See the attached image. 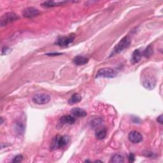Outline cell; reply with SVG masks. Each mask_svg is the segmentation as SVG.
<instances>
[{
  "label": "cell",
  "mask_w": 163,
  "mask_h": 163,
  "mask_svg": "<svg viewBox=\"0 0 163 163\" xmlns=\"http://www.w3.org/2000/svg\"><path fill=\"white\" fill-rule=\"evenodd\" d=\"M70 141V138L67 136L57 135L52 139L51 144V150H55L64 147Z\"/></svg>",
  "instance_id": "cell-1"
},
{
  "label": "cell",
  "mask_w": 163,
  "mask_h": 163,
  "mask_svg": "<svg viewBox=\"0 0 163 163\" xmlns=\"http://www.w3.org/2000/svg\"><path fill=\"white\" fill-rule=\"evenodd\" d=\"M131 42V40L129 36L127 35L126 36H124L116 45V46L114 47V49H113L110 54V57L113 56L117 54H119L121 52H122L124 50L127 49V48L130 45Z\"/></svg>",
  "instance_id": "cell-2"
},
{
  "label": "cell",
  "mask_w": 163,
  "mask_h": 163,
  "mask_svg": "<svg viewBox=\"0 0 163 163\" xmlns=\"http://www.w3.org/2000/svg\"><path fill=\"white\" fill-rule=\"evenodd\" d=\"M141 83L143 87L149 90L154 89L156 85V79L155 76L150 73H145L141 78Z\"/></svg>",
  "instance_id": "cell-3"
},
{
  "label": "cell",
  "mask_w": 163,
  "mask_h": 163,
  "mask_svg": "<svg viewBox=\"0 0 163 163\" xmlns=\"http://www.w3.org/2000/svg\"><path fill=\"white\" fill-rule=\"evenodd\" d=\"M118 73L115 70L110 68H103L98 70L96 75V78L113 79L116 77Z\"/></svg>",
  "instance_id": "cell-4"
},
{
  "label": "cell",
  "mask_w": 163,
  "mask_h": 163,
  "mask_svg": "<svg viewBox=\"0 0 163 163\" xmlns=\"http://www.w3.org/2000/svg\"><path fill=\"white\" fill-rule=\"evenodd\" d=\"M19 18V17L15 13L8 12L4 14L0 19V24L2 26H6L7 24L12 23L14 21H17Z\"/></svg>",
  "instance_id": "cell-5"
},
{
  "label": "cell",
  "mask_w": 163,
  "mask_h": 163,
  "mask_svg": "<svg viewBox=\"0 0 163 163\" xmlns=\"http://www.w3.org/2000/svg\"><path fill=\"white\" fill-rule=\"evenodd\" d=\"M33 101L38 104H47L51 100V96L47 94L39 93L35 94L32 98Z\"/></svg>",
  "instance_id": "cell-6"
},
{
  "label": "cell",
  "mask_w": 163,
  "mask_h": 163,
  "mask_svg": "<svg viewBox=\"0 0 163 163\" xmlns=\"http://www.w3.org/2000/svg\"><path fill=\"white\" fill-rule=\"evenodd\" d=\"M75 35L71 34L68 36H60L56 41L55 44L60 47H67L73 42L75 40Z\"/></svg>",
  "instance_id": "cell-7"
},
{
  "label": "cell",
  "mask_w": 163,
  "mask_h": 163,
  "mask_svg": "<svg viewBox=\"0 0 163 163\" xmlns=\"http://www.w3.org/2000/svg\"><path fill=\"white\" fill-rule=\"evenodd\" d=\"M40 12L37 8L34 7H28L25 8L22 12L23 17L26 18H32L39 15Z\"/></svg>",
  "instance_id": "cell-8"
},
{
  "label": "cell",
  "mask_w": 163,
  "mask_h": 163,
  "mask_svg": "<svg viewBox=\"0 0 163 163\" xmlns=\"http://www.w3.org/2000/svg\"><path fill=\"white\" fill-rule=\"evenodd\" d=\"M129 140L133 143H138L143 140V137L141 134L136 131H132L129 134Z\"/></svg>",
  "instance_id": "cell-9"
},
{
  "label": "cell",
  "mask_w": 163,
  "mask_h": 163,
  "mask_svg": "<svg viewBox=\"0 0 163 163\" xmlns=\"http://www.w3.org/2000/svg\"><path fill=\"white\" fill-rule=\"evenodd\" d=\"M73 62L76 65L81 66L87 64L89 62V58L83 55H77L73 59Z\"/></svg>",
  "instance_id": "cell-10"
},
{
  "label": "cell",
  "mask_w": 163,
  "mask_h": 163,
  "mask_svg": "<svg viewBox=\"0 0 163 163\" xmlns=\"http://www.w3.org/2000/svg\"><path fill=\"white\" fill-rule=\"evenodd\" d=\"M73 116L75 117H84L87 116V112L82 108H74L71 111Z\"/></svg>",
  "instance_id": "cell-11"
},
{
  "label": "cell",
  "mask_w": 163,
  "mask_h": 163,
  "mask_svg": "<svg viewBox=\"0 0 163 163\" xmlns=\"http://www.w3.org/2000/svg\"><path fill=\"white\" fill-rule=\"evenodd\" d=\"M67 3H68V2H66V1L58 2H55L54 1H47V2H44L42 4V6L45 8H51V7H55V6L63 5Z\"/></svg>",
  "instance_id": "cell-12"
},
{
  "label": "cell",
  "mask_w": 163,
  "mask_h": 163,
  "mask_svg": "<svg viewBox=\"0 0 163 163\" xmlns=\"http://www.w3.org/2000/svg\"><path fill=\"white\" fill-rule=\"evenodd\" d=\"M59 122L61 124H73L75 122V119L74 117L71 116H64L61 117V118L59 120Z\"/></svg>",
  "instance_id": "cell-13"
},
{
  "label": "cell",
  "mask_w": 163,
  "mask_h": 163,
  "mask_svg": "<svg viewBox=\"0 0 163 163\" xmlns=\"http://www.w3.org/2000/svg\"><path fill=\"white\" fill-rule=\"evenodd\" d=\"M142 57V53L139 49H136L134 51L132 55V58H131V63L132 64H136L138 63L141 59Z\"/></svg>",
  "instance_id": "cell-14"
},
{
  "label": "cell",
  "mask_w": 163,
  "mask_h": 163,
  "mask_svg": "<svg viewBox=\"0 0 163 163\" xmlns=\"http://www.w3.org/2000/svg\"><path fill=\"white\" fill-rule=\"evenodd\" d=\"M82 100V96L77 93H75L70 98V100H68V103L71 105L72 104H75L76 103H79V102H80Z\"/></svg>",
  "instance_id": "cell-15"
},
{
  "label": "cell",
  "mask_w": 163,
  "mask_h": 163,
  "mask_svg": "<svg viewBox=\"0 0 163 163\" xmlns=\"http://www.w3.org/2000/svg\"><path fill=\"white\" fill-rule=\"evenodd\" d=\"M103 120L101 117H96L90 122V126L92 128H96L102 124Z\"/></svg>",
  "instance_id": "cell-16"
},
{
  "label": "cell",
  "mask_w": 163,
  "mask_h": 163,
  "mask_svg": "<svg viewBox=\"0 0 163 163\" xmlns=\"http://www.w3.org/2000/svg\"><path fill=\"white\" fill-rule=\"evenodd\" d=\"M96 138L99 140H103L107 136V130L105 128H103L101 129H100L96 133Z\"/></svg>",
  "instance_id": "cell-17"
},
{
  "label": "cell",
  "mask_w": 163,
  "mask_h": 163,
  "mask_svg": "<svg viewBox=\"0 0 163 163\" xmlns=\"http://www.w3.org/2000/svg\"><path fill=\"white\" fill-rule=\"evenodd\" d=\"M153 54H154V49H153V47L151 45H149L144 50V51H143L142 54L145 57H147V58H148V57H151Z\"/></svg>",
  "instance_id": "cell-18"
},
{
  "label": "cell",
  "mask_w": 163,
  "mask_h": 163,
  "mask_svg": "<svg viewBox=\"0 0 163 163\" xmlns=\"http://www.w3.org/2000/svg\"><path fill=\"white\" fill-rule=\"evenodd\" d=\"M124 157L120 155V154H116L114 155L111 160H110V162H113V163H121L124 162Z\"/></svg>",
  "instance_id": "cell-19"
},
{
  "label": "cell",
  "mask_w": 163,
  "mask_h": 163,
  "mask_svg": "<svg viewBox=\"0 0 163 163\" xmlns=\"http://www.w3.org/2000/svg\"><path fill=\"white\" fill-rule=\"evenodd\" d=\"M15 129L17 130V132L19 134H21L24 132V126L22 125L21 124H17V126L15 127Z\"/></svg>",
  "instance_id": "cell-20"
},
{
  "label": "cell",
  "mask_w": 163,
  "mask_h": 163,
  "mask_svg": "<svg viewBox=\"0 0 163 163\" xmlns=\"http://www.w3.org/2000/svg\"><path fill=\"white\" fill-rule=\"evenodd\" d=\"M23 156L22 155H17L12 160L13 162H20L23 160Z\"/></svg>",
  "instance_id": "cell-21"
},
{
  "label": "cell",
  "mask_w": 163,
  "mask_h": 163,
  "mask_svg": "<svg viewBox=\"0 0 163 163\" xmlns=\"http://www.w3.org/2000/svg\"><path fill=\"white\" fill-rule=\"evenodd\" d=\"M135 155H134L133 154H130L129 156V161L130 162H132L135 161Z\"/></svg>",
  "instance_id": "cell-22"
},
{
  "label": "cell",
  "mask_w": 163,
  "mask_h": 163,
  "mask_svg": "<svg viewBox=\"0 0 163 163\" xmlns=\"http://www.w3.org/2000/svg\"><path fill=\"white\" fill-rule=\"evenodd\" d=\"M9 51V49H8V48H7V47H4L3 48V49H2V55H3V54H6V52H8Z\"/></svg>",
  "instance_id": "cell-23"
},
{
  "label": "cell",
  "mask_w": 163,
  "mask_h": 163,
  "mask_svg": "<svg viewBox=\"0 0 163 163\" xmlns=\"http://www.w3.org/2000/svg\"><path fill=\"white\" fill-rule=\"evenodd\" d=\"M157 121L160 123V124H162V115H161L160 116H159L157 119Z\"/></svg>",
  "instance_id": "cell-24"
},
{
  "label": "cell",
  "mask_w": 163,
  "mask_h": 163,
  "mask_svg": "<svg viewBox=\"0 0 163 163\" xmlns=\"http://www.w3.org/2000/svg\"><path fill=\"white\" fill-rule=\"evenodd\" d=\"M62 54L61 53H50V54H47V55H61Z\"/></svg>",
  "instance_id": "cell-25"
},
{
  "label": "cell",
  "mask_w": 163,
  "mask_h": 163,
  "mask_svg": "<svg viewBox=\"0 0 163 163\" xmlns=\"http://www.w3.org/2000/svg\"><path fill=\"white\" fill-rule=\"evenodd\" d=\"M3 123V117H1V124H2Z\"/></svg>",
  "instance_id": "cell-26"
}]
</instances>
